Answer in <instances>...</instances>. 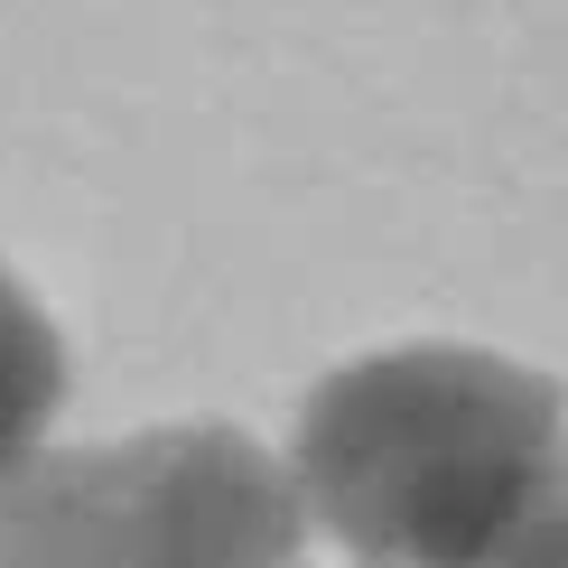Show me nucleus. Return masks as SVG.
<instances>
[{"instance_id": "obj_1", "label": "nucleus", "mask_w": 568, "mask_h": 568, "mask_svg": "<svg viewBox=\"0 0 568 568\" xmlns=\"http://www.w3.org/2000/svg\"><path fill=\"white\" fill-rule=\"evenodd\" d=\"M559 457V392L513 354L392 345L307 392L290 485L364 568H494Z\"/></svg>"}, {"instance_id": "obj_2", "label": "nucleus", "mask_w": 568, "mask_h": 568, "mask_svg": "<svg viewBox=\"0 0 568 568\" xmlns=\"http://www.w3.org/2000/svg\"><path fill=\"white\" fill-rule=\"evenodd\" d=\"M307 504L243 429L38 447L0 476V568H298Z\"/></svg>"}, {"instance_id": "obj_3", "label": "nucleus", "mask_w": 568, "mask_h": 568, "mask_svg": "<svg viewBox=\"0 0 568 568\" xmlns=\"http://www.w3.org/2000/svg\"><path fill=\"white\" fill-rule=\"evenodd\" d=\"M57 410H65V336L19 290V271H0V476L47 447Z\"/></svg>"}, {"instance_id": "obj_4", "label": "nucleus", "mask_w": 568, "mask_h": 568, "mask_svg": "<svg viewBox=\"0 0 568 568\" xmlns=\"http://www.w3.org/2000/svg\"><path fill=\"white\" fill-rule=\"evenodd\" d=\"M494 568H568V457H559V476L540 485V504L523 513V531L504 540Z\"/></svg>"}]
</instances>
